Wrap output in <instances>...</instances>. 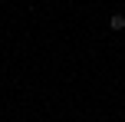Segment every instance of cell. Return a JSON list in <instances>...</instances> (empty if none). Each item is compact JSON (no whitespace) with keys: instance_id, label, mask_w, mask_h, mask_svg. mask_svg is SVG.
Instances as JSON below:
<instances>
[{"instance_id":"obj_1","label":"cell","mask_w":125,"mask_h":122,"mask_svg":"<svg viewBox=\"0 0 125 122\" xmlns=\"http://www.w3.org/2000/svg\"><path fill=\"white\" fill-rule=\"evenodd\" d=\"M109 23H112V30H122V26H125V17H122V13H115Z\"/></svg>"}]
</instances>
